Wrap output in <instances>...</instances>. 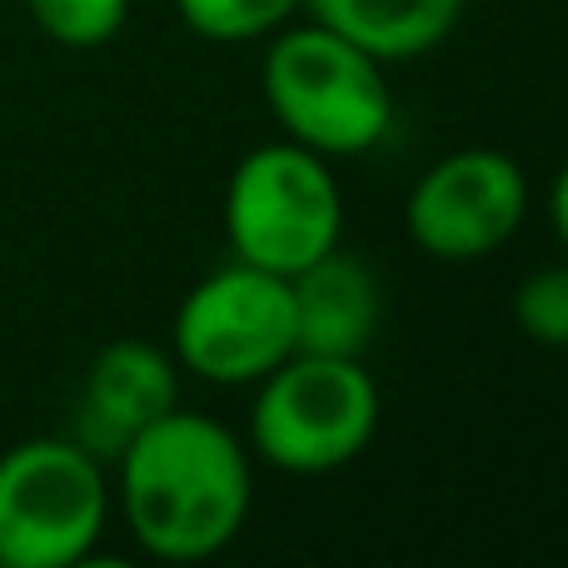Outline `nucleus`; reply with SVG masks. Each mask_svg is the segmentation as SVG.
Returning a JSON list of instances; mask_svg holds the SVG:
<instances>
[{"mask_svg": "<svg viewBox=\"0 0 568 568\" xmlns=\"http://www.w3.org/2000/svg\"><path fill=\"white\" fill-rule=\"evenodd\" d=\"M255 454L235 429L195 409H170L120 449L115 509L140 554L205 564L240 539L255 504Z\"/></svg>", "mask_w": 568, "mask_h": 568, "instance_id": "1", "label": "nucleus"}, {"mask_svg": "<svg viewBox=\"0 0 568 568\" xmlns=\"http://www.w3.org/2000/svg\"><path fill=\"white\" fill-rule=\"evenodd\" d=\"M260 90L284 140L324 160L369 155L394 125L384 65L320 20L280 26L270 36Z\"/></svg>", "mask_w": 568, "mask_h": 568, "instance_id": "2", "label": "nucleus"}, {"mask_svg": "<svg viewBox=\"0 0 568 568\" xmlns=\"http://www.w3.org/2000/svg\"><path fill=\"white\" fill-rule=\"evenodd\" d=\"M379 434V384L364 359L300 354L255 384L250 454L280 474H334Z\"/></svg>", "mask_w": 568, "mask_h": 568, "instance_id": "3", "label": "nucleus"}, {"mask_svg": "<svg viewBox=\"0 0 568 568\" xmlns=\"http://www.w3.org/2000/svg\"><path fill=\"white\" fill-rule=\"evenodd\" d=\"M110 474L70 434L0 454V568H75L105 539Z\"/></svg>", "mask_w": 568, "mask_h": 568, "instance_id": "4", "label": "nucleus"}, {"mask_svg": "<svg viewBox=\"0 0 568 568\" xmlns=\"http://www.w3.org/2000/svg\"><path fill=\"white\" fill-rule=\"evenodd\" d=\"M220 215L235 260L290 280L320 255L339 250L344 190L324 155L294 140H270L230 170Z\"/></svg>", "mask_w": 568, "mask_h": 568, "instance_id": "5", "label": "nucleus"}, {"mask_svg": "<svg viewBox=\"0 0 568 568\" xmlns=\"http://www.w3.org/2000/svg\"><path fill=\"white\" fill-rule=\"evenodd\" d=\"M294 344V294L284 275L230 260L190 284L170 324V354L180 369L220 389L260 384L280 369Z\"/></svg>", "mask_w": 568, "mask_h": 568, "instance_id": "6", "label": "nucleus"}, {"mask_svg": "<svg viewBox=\"0 0 568 568\" xmlns=\"http://www.w3.org/2000/svg\"><path fill=\"white\" fill-rule=\"evenodd\" d=\"M529 215V175L494 145H464L439 155L404 200V230L429 260L474 265L519 235Z\"/></svg>", "mask_w": 568, "mask_h": 568, "instance_id": "7", "label": "nucleus"}, {"mask_svg": "<svg viewBox=\"0 0 568 568\" xmlns=\"http://www.w3.org/2000/svg\"><path fill=\"white\" fill-rule=\"evenodd\" d=\"M175 404H180L175 354L145 339H115L90 359L85 379H80L75 414H70V439L110 469L120 459V449L140 429L165 419Z\"/></svg>", "mask_w": 568, "mask_h": 568, "instance_id": "8", "label": "nucleus"}, {"mask_svg": "<svg viewBox=\"0 0 568 568\" xmlns=\"http://www.w3.org/2000/svg\"><path fill=\"white\" fill-rule=\"evenodd\" d=\"M294 294V344L300 354H339V359H364L384 320L379 280L364 260L329 250L300 275H290Z\"/></svg>", "mask_w": 568, "mask_h": 568, "instance_id": "9", "label": "nucleus"}, {"mask_svg": "<svg viewBox=\"0 0 568 568\" xmlns=\"http://www.w3.org/2000/svg\"><path fill=\"white\" fill-rule=\"evenodd\" d=\"M469 0H304L310 20L339 30L379 65L419 60L439 50L464 20Z\"/></svg>", "mask_w": 568, "mask_h": 568, "instance_id": "10", "label": "nucleus"}, {"mask_svg": "<svg viewBox=\"0 0 568 568\" xmlns=\"http://www.w3.org/2000/svg\"><path fill=\"white\" fill-rule=\"evenodd\" d=\"M300 6L304 0H175L180 20L215 45H245V40L275 36L280 26H290Z\"/></svg>", "mask_w": 568, "mask_h": 568, "instance_id": "11", "label": "nucleus"}, {"mask_svg": "<svg viewBox=\"0 0 568 568\" xmlns=\"http://www.w3.org/2000/svg\"><path fill=\"white\" fill-rule=\"evenodd\" d=\"M40 36L65 50H95L125 30L130 0H26Z\"/></svg>", "mask_w": 568, "mask_h": 568, "instance_id": "12", "label": "nucleus"}, {"mask_svg": "<svg viewBox=\"0 0 568 568\" xmlns=\"http://www.w3.org/2000/svg\"><path fill=\"white\" fill-rule=\"evenodd\" d=\"M514 324L544 349H568V260L544 265L514 290Z\"/></svg>", "mask_w": 568, "mask_h": 568, "instance_id": "13", "label": "nucleus"}, {"mask_svg": "<svg viewBox=\"0 0 568 568\" xmlns=\"http://www.w3.org/2000/svg\"><path fill=\"white\" fill-rule=\"evenodd\" d=\"M549 225H554V235H559V245L568 250V160L549 185Z\"/></svg>", "mask_w": 568, "mask_h": 568, "instance_id": "14", "label": "nucleus"}]
</instances>
